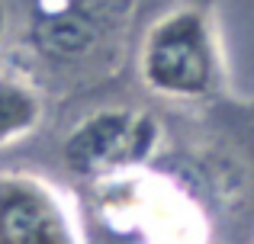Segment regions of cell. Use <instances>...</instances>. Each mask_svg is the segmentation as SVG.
<instances>
[{"label":"cell","mask_w":254,"mask_h":244,"mask_svg":"<svg viewBox=\"0 0 254 244\" xmlns=\"http://www.w3.org/2000/svg\"><path fill=\"white\" fill-rule=\"evenodd\" d=\"M142 84L168 100H199L219 81L209 23L199 10H174L148 29L138 55Z\"/></svg>","instance_id":"obj_1"},{"label":"cell","mask_w":254,"mask_h":244,"mask_svg":"<svg viewBox=\"0 0 254 244\" xmlns=\"http://www.w3.org/2000/svg\"><path fill=\"white\" fill-rule=\"evenodd\" d=\"M161 142V125L145 109L106 106L87 113L62 142V164L87 183L138 174Z\"/></svg>","instance_id":"obj_2"},{"label":"cell","mask_w":254,"mask_h":244,"mask_svg":"<svg viewBox=\"0 0 254 244\" xmlns=\"http://www.w3.org/2000/svg\"><path fill=\"white\" fill-rule=\"evenodd\" d=\"M0 244H87V235L81 212L58 183L29 170H3Z\"/></svg>","instance_id":"obj_3"},{"label":"cell","mask_w":254,"mask_h":244,"mask_svg":"<svg viewBox=\"0 0 254 244\" xmlns=\"http://www.w3.org/2000/svg\"><path fill=\"white\" fill-rule=\"evenodd\" d=\"M29 36L52 61H81L97 45L100 19L84 0H32Z\"/></svg>","instance_id":"obj_4"},{"label":"cell","mask_w":254,"mask_h":244,"mask_svg":"<svg viewBox=\"0 0 254 244\" xmlns=\"http://www.w3.org/2000/svg\"><path fill=\"white\" fill-rule=\"evenodd\" d=\"M45 119V100L36 81L10 68H0V148L19 145Z\"/></svg>","instance_id":"obj_5"},{"label":"cell","mask_w":254,"mask_h":244,"mask_svg":"<svg viewBox=\"0 0 254 244\" xmlns=\"http://www.w3.org/2000/svg\"><path fill=\"white\" fill-rule=\"evenodd\" d=\"M6 36V0H0V42Z\"/></svg>","instance_id":"obj_6"}]
</instances>
